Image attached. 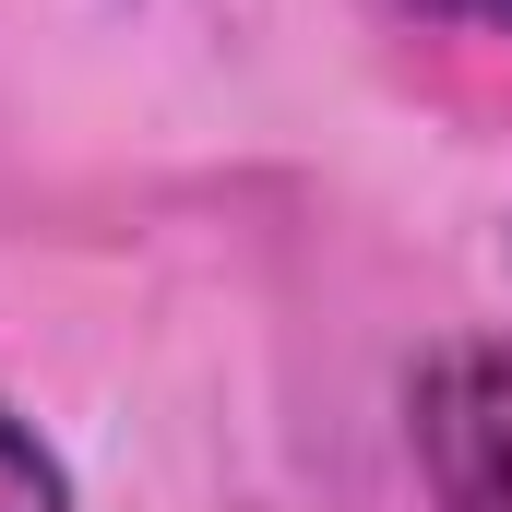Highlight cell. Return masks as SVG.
I'll list each match as a JSON object with an SVG mask.
<instances>
[{"instance_id":"cell-3","label":"cell","mask_w":512,"mask_h":512,"mask_svg":"<svg viewBox=\"0 0 512 512\" xmlns=\"http://www.w3.org/2000/svg\"><path fill=\"white\" fill-rule=\"evenodd\" d=\"M405 12H429V24H477V36H512V0H405Z\"/></svg>"},{"instance_id":"cell-2","label":"cell","mask_w":512,"mask_h":512,"mask_svg":"<svg viewBox=\"0 0 512 512\" xmlns=\"http://www.w3.org/2000/svg\"><path fill=\"white\" fill-rule=\"evenodd\" d=\"M0 512H72V477H60V453L0 405Z\"/></svg>"},{"instance_id":"cell-1","label":"cell","mask_w":512,"mask_h":512,"mask_svg":"<svg viewBox=\"0 0 512 512\" xmlns=\"http://www.w3.org/2000/svg\"><path fill=\"white\" fill-rule=\"evenodd\" d=\"M405 453L441 512H512V346H441L405 382Z\"/></svg>"}]
</instances>
